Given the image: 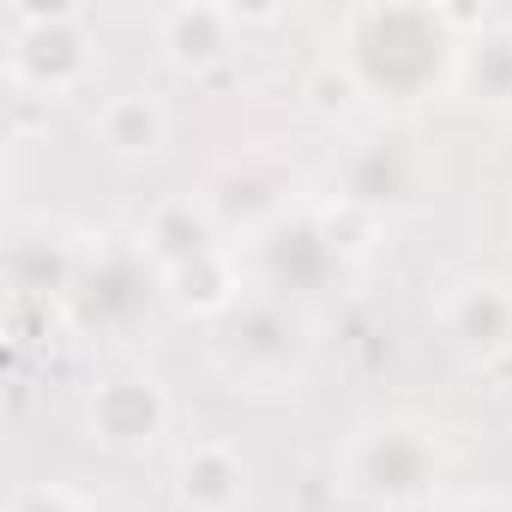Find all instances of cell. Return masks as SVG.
Instances as JSON below:
<instances>
[{
	"label": "cell",
	"mask_w": 512,
	"mask_h": 512,
	"mask_svg": "<svg viewBox=\"0 0 512 512\" xmlns=\"http://www.w3.org/2000/svg\"><path fill=\"white\" fill-rule=\"evenodd\" d=\"M97 139L115 157H151L169 139V115H163V103L151 91H115L97 109Z\"/></svg>",
	"instance_id": "7"
},
{
	"label": "cell",
	"mask_w": 512,
	"mask_h": 512,
	"mask_svg": "<svg viewBox=\"0 0 512 512\" xmlns=\"http://www.w3.org/2000/svg\"><path fill=\"white\" fill-rule=\"evenodd\" d=\"M458 37H464V19H452L440 7H356L338 19L332 49L356 91H368L380 103L386 97L416 103L452 79Z\"/></svg>",
	"instance_id": "1"
},
{
	"label": "cell",
	"mask_w": 512,
	"mask_h": 512,
	"mask_svg": "<svg viewBox=\"0 0 512 512\" xmlns=\"http://www.w3.org/2000/svg\"><path fill=\"white\" fill-rule=\"evenodd\" d=\"M91 19L79 7H7V73L25 91L61 97L91 73Z\"/></svg>",
	"instance_id": "2"
},
{
	"label": "cell",
	"mask_w": 512,
	"mask_h": 512,
	"mask_svg": "<svg viewBox=\"0 0 512 512\" xmlns=\"http://www.w3.org/2000/svg\"><path fill=\"white\" fill-rule=\"evenodd\" d=\"M19 512H79V506H73L61 488H31V494L19 500Z\"/></svg>",
	"instance_id": "9"
},
{
	"label": "cell",
	"mask_w": 512,
	"mask_h": 512,
	"mask_svg": "<svg viewBox=\"0 0 512 512\" xmlns=\"http://www.w3.org/2000/svg\"><path fill=\"white\" fill-rule=\"evenodd\" d=\"M181 500L199 512H223L241 500V464L229 446H193L181 458Z\"/></svg>",
	"instance_id": "8"
},
{
	"label": "cell",
	"mask_w": 512,
	"mask_h": 512,
	"mask_svg": "<svg viewBox=\"0 0 512 512\" xmlns=\"http://www.w3.org/2000/svg\"><path fill=\"white\" fill-rule=\"evenodd\" d=\"M151 31H157V49H163L169 67L205 73V67H217V61L235 55L241 13H229V7H163L151 19Z\"/></svg>",
	"instance_id": "4"
},
{
	"label": "cell",
	"mask_w": 512,
	"mask_h": 512,
	"mask_svg": "<svg viewBox=\"0 0 512 512\" xmlns=\"http://www.w3.org/2000/svg\"><path fill=\"white\" fill-rule=\"evenodd\" d=\"M458 512H512V506H506V500H464Z\"/></svg>",
	"instance_id": "10"
},
{
	"label": "cell",
	"mask_w": 512,
	"mask_h": 512,
	"mask_svg": "<svg viewBox=\"0 0 512 512\" xmlns=\"http://www.w3.org/2000/svg\"><path fill=\"white\" fill-rule=\"evenodd\" d=\"M163 416H169V404H163V392L151 380H115V386H103L91 398V434L103 446H121V452L151 446Z\"/></svg>",
	"instance_id": "5"
},
{
	"label": "cell",
	"mask_w": 512,
	"mask_h": 512,
	"mask_svg": "<svg viewBox=\"0 0 512 512\" xmlns=\"http://www.w3.org/2000/svg\"><path fill=\"white\" fill-rule=\"evenodd\" d=\"M452 85L476 103H512V19H476V31L458 37Z\"/></svg>",
	"instance_id": "6"
},
{
	"label": "cell",
	"mask_w": 512,
	"mask_h": 512,
	"mask_svg": "<svg viewBox=\"0 0 512 512\" xmlns=\"http://www.w3.org/2000/svg\"><path fill=\"white\" fill-rule=\"evenodd\" d=\"M440 476V458L434 446L422 440V428H374L362 446H356V488L362 494H380V500H410L422 494L428 482Z\"/></svg>",
	"instance_id": "3"
}]
</instances>
